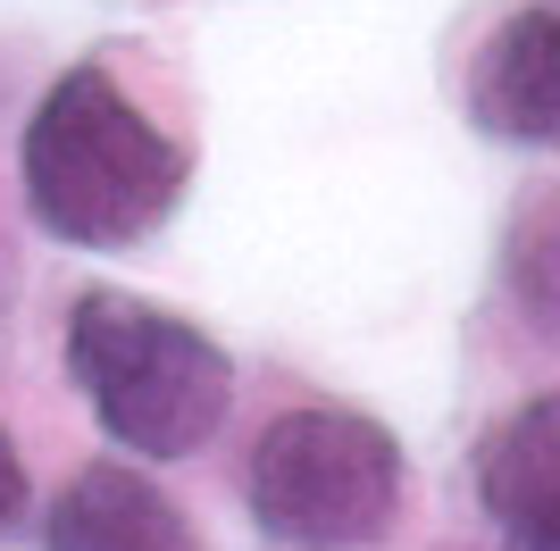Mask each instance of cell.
<instances>
[{"instance_id": "1", "label": "cell", "mask_w": 560, "mask_h": 551, "mask_svg": "<svg viewBox=\"0 0 560 551\" xmlns=\"http://www.w3.org/2000/svg\"><path fill=\"white\" fill-rule=\"evenodd\" d=\"M192 151L109 68H68L25 126V209L75 251H126L176 218Z\"/></svg>"}, {"instance_id": "8", "label": "cell", "mask_w": 560, "mask_h": 551, "mask_svg": "<svg viewBox=\"0 0 560 551\" xmlns=\"http://www.w3.org/2000/svg\"><path fill=\"white\" fill-rule=\"evenodd\" d=\"M25 509V459H18V443H9V426H0V527Z\"/></svg>"}, {"instance_id": "4", "label": "cell", "mask_w": 560, "mask_h": 551, "mask_svg": "<svg viewBox=\"0 0 560 551\" xmlns=\"http://www.w3.org/2000/svg\"><path fill=\"white\" fill-rule=\"evenodd\" d=\"M468 126L518 151H560V9H518L468 68Z\"/></svg>"}, {"instance_id": "5", "label": "cell", "mask_w": 560, "mask_h": 551, "mask_svg": "<svg viewBox=\"0 0 560 551\" xmlns=\"http://www.w3.org/2000/svg\"><path fill=\"white\" fill-rule=\"evenodd\" d=\"M477 502L502 551H560V392L518 401L477 452Z\"/></svg>"}, {"instance_id": "6", "label": "cell", "mask_w": 560, "mask_h": 551, "mask_svg": "<svg viewBox=\"0 0 560 551\" xmlns=\"http://www.w3.org/2000/svg\"><path fill=\"white\" fill-rule=\"evenodd\" d=\"M50 551H201L192 518L135 468H84L50 509Z\"/></svg>"}, {"instance_id": "2", "label": "cell", "mask_w": 560, "mask_h": 551, "mask_svg": "<svg viewBox=\"0 0 560 551\" xmlns=\"http://www.w3.org/2000/svg\"><path fill=\"white\" fill-rule=\"evenodd\" d=\"M68 367L93 418L142 459H185L218 435L234 367L201 326L167 318L135 293H84L68 309Z\"/></svg>"}, {"instance_id": "7", "label": "cell", "mask_w": 560, "mask_h": 551, "mask_svg": "<svg viewBox=\"0 0 560 551\" xmlns=\"http://www.w3.org/2000/svg\"><path fill=\"white\" fill-rule=\"evenodd\" d=\"M502 293H511L518 326L560 351V184H536V192L511 209V234H502Z\"/></svg>"}, {"instance_id": "3", "label": "cell", "mask_w": 560, "mask_h": 551, "mask_svg": "<svg viewBox=\"0 0 560 551\" xmlns=\"http://www.w3.org/2000/svg\"><path fill=\"white\" fill-rule=\"evenodd\" d=\"M243 493L259 535L293 551H369L401 518V443L360 410H284Z\"/></svg>"}]
</instances>
